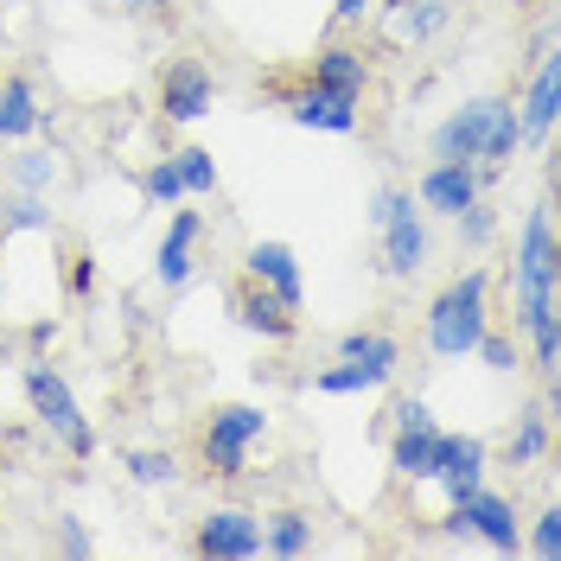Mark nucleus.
Wrapping results in <instances>:
<instances>
[{"mask_svg":"<svg viewBox=\"0 0 561 561\" xmlns=\"http://www.w3.org/2000/svg\"><path fill=\"white\" fill-rule=\"evenodd\" d=\"M389 421H396V427H434V409H427V396H402Z\"/></svg>","mask_w":561,"mask_h":561,"instance_id":"obj_37","label":"nucleus"},{"mask_svg":"<svg viewBox=\"0 0 561 561\" xmlns=\"http://www.w3.org/2000/svg\"><path fill=\"white\" fill-rule=\"evenodd\" d=\"M370 13H377V0H332V26H339V33H351V26H364Z\"/></svg>","mask_w":561,"mask_h":561,"instance_id":"obj_36","label":"nucleus"},{"mask_svg":"<svg viewBox=\"0 0 561 561\" xmlns=\"http://www.w3.org/2000/svg\"><path fill=\"white\" fill-rule=\"evenodd\" d=\"M485 325H491V268H466V275H454L427 300V319H421L427 357H440V364L472 357Z\"/></svg>","mask_w":561,"mask_h":561,"instance_id":"obj_1","label":"nucleus"},{"mask_svg":"<svg viewBox=\"0 0 561 561\" xmlns=\"http://www.w3.org/2000/svg\"><path fill=\"white\" fill-rule=\"evenodd\" d=\"M262 556H275V561H300V556H313V517L307 511H268V524H262Z\"/></svg>","mask_w":561,"mask_h":561,"instance_id":"obj_21","label":"nucleus"},{"mask_svg":"<svg viewBox=\"0 0 561 561\" xmlns=\"http://www.w3.org/2000/svg\"><path fill=\"white\" fill-rule=\"evenodd\" d=\"M511 103H517L524 140H549V135H556V122H561V65H556V51H542V58L529 65L524 96L511 90Z\"/></svg>","mask_w":561,"mask_h":561,"instance_id":"obj_14","label":"nucleus"},{"mask_svg":"<svg viewBox=\"0 0 561 561\" xmlns=\"http://www.w3.org/2000/svg\"><path fill=\"white\" fill-rule=\"evenodd\" d=\"M173 167H179L185 198H210V192H217V160H210V147H179Z\"/></svg>","mask_w":561,"mask_h":561,"instance_id":"obj_30","label":"nucleus"},{"mask_svg":"<svg viewBox=\"0 0 561 561\" xmlns=\"http://www.w3.org/2000/svg\"><path fill=\"white\" fill-rule=\"evenodd\" d=\"M370 77H377L370 51L351 45V38H325V45L313 51V65H307V83L332 90V96H345V103H364V96H370Z\"/></svg>","mask_w":561,"mask_h":561,"instance_id":"obj_12","label":"nucleus"},{"mask_svg":"<svg viewBox=\"0 0 561 561\" xmlns=\"http://www.w3.org/2000/svg\"><path fill=\"white\" fill-rule=\"evenodd\" d=\"M230 319L243 332H255V339H268V345H287L300 332V307H287L275 287H262V280H249V275L230 287Z\"/></svg>","mask_w":561,"mask_h":561,"instance_id":"obj_11","label":"nucleus"},{"mask_svg":"<svg viewBox=\"0 0 561 561\" xmlns=\"http://www.w3.org/2000/svg\"><path fill=\"white\" fill-rule=\"evenodd\" d=\"M472 357H485L497 377H511V370H517V339H511V332H504V325L491 319L485 332H479V345H472Z\"/></svg>","mask_w":561,"mask_h":561,"instance_id":"obj_33","label":"nucleus"},{"mask_svg":"<svg viewBox=\"0 0 561 561\" xmlns=\"http://www.w3.org/2000/svg\"><path fill=\"white\" fill-rule=\"evenodd\" d=\"M20 230H51L45 192H7L0 198V237H20Z\"/></svg>","mask_w":561,"mask_h":561,"instance_id":"obj_27","label":"nucleus"},{"mask_svg":"<svg viewBox=\"0 0 561 561\" xmlns=\"http://www.w3.org/2000/svg\"><path fill=\"white\" fill-rule=\"evenodd\" d=\"M427 255H434L427 210H421V205H402V210L383 224V230H377V262H383L389 280H415L421 268H427Z\"/></svg>","mask_w":561,"mask_h":561,"instance_id":"obj_10","label":"nucleus"},{"mask_svg":"<svg viewBox=\"0 0 561 561\" xmlns=\"http://www.w3.org/2000/svg\"><path fill=\"white\" fill-rule=\"evenodd\" d=\"M58 556H70V561L96 556V536L83 529V517H77V511H65V517H58Z\"/></svg>","mask_w":561,"mask_h":561,"instance_id":"obj_34","label":"nucleus"},{"mask_svg":"<svg viewBox=\"0 0 561 561\" xmlns=\"http://www.w3.org/2000/svg\"><path fill=\"white\" fill-rule=\"evenodd\" d=\"M122 7H128V13H135V20H153V13H167V7H173V0H122Z\"/></svg>","mask_w":561,"mask_h":561,"instance_id":"obj_39","label":"nucleus"},{"mask_svg":"<svg viewBox=\"0 0 561 561\" xmlns=\"http://www.w3.org/2000/svg\"><path fill=\"white\" fill-rule=\"evenodd\" d=\"M511 103V96H472V103H459L434 135H427V153L434 160H472L479 167V153H485L491 140V122H497V108Z\"/></svg>","mask_w":561,"mask_h":561,"instance_id":"obj_9","label":"nucleus"},{"mask_svg":"<svg viewBox=\"0 0 561 561\" xmlns=\"http://www.w3.org/2000/svg\"><path fill=\"white\" fill-rule=\"evenodd\" d=\"M51 115L38 108V90L26 70H13V77H0V140L7 147H20V140H33Z\"/></svg>","mask_w":561,"mask_h":561,"instance_id":"obj_19","label":"nucleus"},{"mask_svg":"<svg viewBox=\"0 0 561 561\" xmlns=\"http://www.w3.org/2000/svg\"><path fill=\"white\" fill-rule=\"evenodd\" d=\"M122 466H128L135 485H179V459L167 454V447H128Z\"/></svg>","mask_w":561,"mask_h":561,"instance_id":"obj_29","label":"nucleus"},{"mask_svg":"<svg viewBox=\"0 0 561 561\" xmlns=\"http://www.w3.org/2000/svg\"><path fill=\"white\" fill-rule=\"evenodd\" d=\"M65 280H70V294H90V287H96V262L77 249V255H70V268H65Z\"/></svg>","mask_w":561,"mask_h":561,"instance_id":"obj_38","label":"nucleus"},{"mask_svg":"<svg viewBox=\"0 0 561 561\" xmlns=\"http://www.w3.org/2000/svg\"><path fill=\"white\" fill-rule=\"evenodd\" d=\"M243 275L262 280V287H275L287 307H307V280H300V255L287 243H275V237H255V243L243 249Z\"/></svg>","mask_w":561,"mask_h":561,"instance_id":"obj_16","label":"nucleus"},{"mask_svg":"<svg viewBox=\"0 0 561 561\" xmlns=\"http://www.w3.org/2000/svg\"><path fill=\"white\" fill-rule=\"evenodd\" d=\"M198 243H205V217L198 210H173V224L160 230V249H153V280L167 294L192 287V275H198Z\"/></svg>","mask_w":561,"mask_h":561,"instance_id":"obj_13","label":"nucleus"},{"mask_svg":"<svg viewBox=\"0 0 561 561\" xmlns=\"http://www.w3.org/2000/svg\"><path fill=\"white\" fill-rule=\"evenodd\" d=\"M332 351H339V357H351V364H364V370H377V377H396V364H402V345H396L389 332H377V325H357V332H345Z\"/></svg>","mask_w":561,"mask_h":561,"instance_id":"obj_23","label":"nucleus"},{"mask_svg":"<svg viewBox=\"0 0 561 561\" xmlns=\"http://www.w3.org/2000/svg\"><path fill=\"white\" fill-rule=\"evenodd\" d=\"M434 434H440V421L434 427H396L389 434V472L402 485H434Z\"/></svg>","mask_w":561,"mask_h":561,"instance_id":"obj_20","label":"nucleus"},{"mask_svg":"<svg viewBox=\"0 0 561 561\" xmlns=\"http://www.w3.org/2000/svg\"><path fill=\"white\" fill-rule=\"evenodd\" d=\"M192 556L205 561H255L262 556V517L243 504H210L192 529Z\"/></svg>","mask_w":561,"mask_h":561,"instance_id":"obj_7","label":"nucleus"},{"mask_svg":"<svg viewBox=\"0 0 561 561\" xmlns=\"http://www.w3.org/2000/svg\"><path fill=\"white\" fill-rule=\"evenodd\" d=\"M454 224H459V249H466V255H485V249L497 243V205H485V198H472Z\"/></svg>","mask_w":561,"mask_h":561,"instance_id":"obj_28","label":"nucleus"},{"mask_svg":"<svg viewBox=\"0 0 561 561\" xmlns=\"http://www.w3.org/2000/svg\"><path fill=\"white\" fill-rule=\"evenodd\" d=\"M485 466H491V447L479 434H459V459L434 479V485L447 491V504H459V497H472V491L485 485Z\"/></svg>","mask_w":561,"mask_h":561,"instance_id":"obj_22","label":"nucleus"},{"mask_svg":"<svg viewBox=\"0 0 561 561\" xmlns=\"http://www.w3.org/2000/svg\"><path fill=\"white\" fill-rule=\"evenodd\" d=\"M7 185H13V192H51V185H58V153L20 140L13 160H7Z\"/></svg>","mask_w":561,"mask_h":561,"instance_id":"obj_24","label":"nucleus"},{"mask_svg":"<svg viewBox=\"0 0 561 561\" xmlns=\"http://www.w3.org/2000/svg\"><path fill=\"white\" fill-rule=\"evenodd\" d=\"M556 415H561V396L556 389H542V402H529V409H517V421H511V434H504V466H542L549 459V447H556Z\"/></svg>","mask_w":561,"mask_h":561,"instance_id":"obj_15","label":"nucleus"},{"mask_svg":"<svg viewBox=\"0 0 561 561\" xmlns=\"http://www.w3.org/2000/svg\"><path fill=\"white\" fill-rule=\"evenodd\" d=\"M280 103H287V115H294L300 128H313V135H357V103L332 96V90H319V83L280 90Z\"/></svg>","mask_w":561,"mask_h":561,"instance_id":"obj_17","label":"nucleus"},{"mask_svg":"<svg viewBox=\"0 0 561 561\" xmlns=\"http://www.w3.org/2000/svg\"><path fill=\"white\" fill-rule=\"evenodd\" d=\"M210 103H217V77H210L205 58H173V65L160 70V83H153V115H160L167 128L205 122Z\"/></svg>","mask_w":561,"mask_h":561,"instance_id":"obj_6","label":"nucleus"},{"mask_svg":"<svg viewBox=\"0 0 561 561\" xmlns=\"http://www.w3.org/2000/svg\"><path fill=\"white\" fill-rule=\"evenodd\" d=\"M524 549L536 561H561V504H542L524 529Z\"/></svg>","mask_w":561,"mask_h":561,"instance_id":"obj_31","label":"nucleus"},{"mask_svg":"<svg viewBox=\"0 0 561 561\" xmlns=\"http://www.w3.org/2000/svg\"><path fill=\"white\" fill-rule=\"evenodd\" d=\"M268 434V415L255 409V402H217L205 421H198V466H205L210 479H224V485H237L249 472V447Z\"/></svg>","mask_w":561,"mask_h":561,"instance_id":"obj_2","label":"nucleus"},{"mask_svg":"<svg viewBox=\"0 0 561 561\" xmlns=\"http://www.w3.org/2000/svg\"><path fill=\"white\" fill-rule=\"evenodd\" d=\"M402 205H415V192H409V185H377V192H370V210H364V217H370V230H383Z\"/></svg>","mask_w":561,"mask_h":561,"instance_id":"obj_35","label":"nucleus"},{"mask_svg":"<svg viewBox=\"0 0 561 561\" xmlns=\"http://www.w3.org/2000/svg\"><path fill=\"white\" fill-rule=\"evenodd\" d=\"M485 179L491 173L485 167H472V160H434L409 192H415V205L427 210V217H447V224H454L472 198H485Z\"/></svg>","mask_w":561,"mask_h":561,"instance_id":"obj_8","label":"nucleus"},{"mask_svg":"<svg viewBox=\"0 0 561 561\" xmlns=\"http://www.w3.org/2000/svg\"><path fill=\"white\" fill-rule=\"evenodd\" d=\"M26 409H33L38 427H45V434H51L70 459H90V454H96V427H90V415H83L77 389L58 377V364H45V357H33V364H26Z\"/></svg>","mask_w":561,"mask_h":561,"instance_id":"obj_3","label":"nucleus"},{"mask_svg":"<svg viewBox=\"0 0 561 561\" xmlns=\"http://www.w3.org/2000/svg\"><path fill=\"white\" fill-rule=\"evenodd\" d=\"M517 147H524V122H517V103H504L497 122H491V140H485V153H479V167L485 173H504L517 160Z\"/></svg>","mask_w":561,"mask_h":561,"instance_id":"obj_26","label":"nucleus"},{"mask_svg":"<svg viewBox=\"0 0 561 561\" xmlns=\"http://www.w3.org/2000/svg\"><path fill=\"white\" fill-rule=\"evenodd\" d=\"M319 396H377V389H389V377H377V370H364V364H351V357H339V364H325L313 377Z\"/></svg>","mask_w":561,"mask_h":561,"instance_id":"obj_25","label":"nucleus"},{"mask_svg":"<svg viewBox=\"0 0 561 561\" xmlns=\"http://www.w3.org/2000/svg\"><path fill=\"white\" fill-rule=\"evenodd\" d=\"M447 536H479L497 556H524V517H517V504L504 491L491 485H479L472 497H459L447 511Z\"/></svg>","mask_w":561,"mask_h":561,"instance_id":"obj_5","label":"nucleus"},{"mask_svg":"<svg viewBox=\"0 0 561 561\" xmlns=\"http://www.w3.org/2000/svg\"><path fill=\"white\" fill-rule=\"evenodd\" d=\"M561 287V255H556V205H529L524 230H517V255H511V307L524 300H556Z\"/></svg>","mask_w":561,"mask_h":561,"instance_id":"obj_4","label":"nucleus"},{"mask_svg":"<svg viewBox=\"0 0 561 561\" xmlns=\"http://www.w3.org/2000/svg\"><path fill=\"white\" fill-rule=\"evenodd\" d=\"M140 192H147V205H185V185H179L173 153H160V160L140 173Z\"/></svg>","mask_w":561,"mask_h":561,"instance_id":"obj_32","label":"nucleus"},{"mask_svg":"<svg viewBox=\"0 0 561 561\" xmlns=\"http://www.w3.org/2000/svg\"><path fill=\"white\" fill-rule=\"evenodd\" d=\"M454 26V0H389L383 38L389 45H434Z\"/></svg>","mask_w":561,"mask_h":561,"instance_id":"obj_18","label":"nucleus"}]
</instances>
